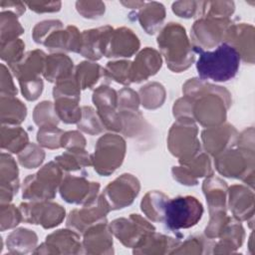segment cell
I'll return each mask as SVG.
<instances>
[{"label": "cell", "mask_w": 255, "mask_h": 255, "mask_svg": "<svg viewBox=\"0 0 255 255\" xmlns=\"http://www.w3.org/2000/svg\"><path fill=\"white\" fill-rule=\"evenodd\" d=\"M193 50L198 54L196 70L200 80L227 82L238 73L241 58L231 45L223 42L212 51L193 45Z\"/></svg>", "instance_id": "1"}, {"label": "cell", "mask_w": 255, "mask_h": 255, "mask_svg": "<svg viewBox=\"0 0 255 255\" xmlns=\"http://www.w3.org/2000/svg\"><path fill=\"white\" fill-rule=\"evenodd\" d=\"M157 45L172 72L185 71L195 60L193 45L187 38L185 28L179 23L165 25L157 36Z\"/></svg>", "instance_id": "2"}, {"label": "cell", "mask_w": 255, "mask_h": 255, "mask_svg": "<svg viewBox=\"0 0 255 255\" xmlns=\"http://www.w3.org/2000/svg\"><path fill=\"white\" fill-rule=\"evenodd\" d=\"M63 169L54 161L44 165L37 173L28 175L23 181V199L29 201L51 200L63 180Z\"/></svg>", "instance_id": "3"}, {"label": "cell", "mask_w": 255, "mask_h": 255, "mask_svg": "<svg viewBox=\"0 0 255 255\" xmlns=\"http://www.w3.org/2000/svg\"><path fill=\"white\" fill-rule=\"evenodd\" d=\"M203 206L194 196H177L167 200L163 222L165 227L173 232L193 227L201 219Z\"/></svg>", "instance_id": "4"}, {"label": "cell", "mask_w": 255, "mask_h": 255, "mask_svg": "<svg viewBox=\"0 0 255 255\" xmlns=\"http://www.w3.org/2000/svg\"><path fill=\"white\" fill-rule=\"evenodd\" d=\"M197 127L191 118H180L173 124L168 133V148L178 157L179 163H185L200 152L197 138Z\"/></svg>", "instance_id": "5"}, {"label": "cell", "mask_w": 255, "mask_h": 255, "mask_svg": "<svg viewBox=\"0 0 255 255\" xmlns=\"http://www.w3.org/2000/svg\"><path fill=\"white\" fill-rule=\"evenodd\" d=\"M125 155V139L119 134L107 133L98 139L95 151L91 155L92 165L99 174L109 176L121 166Z\"/></svg>", "instance_id": "6"}, {"label": "cell", "mask_w": 255, "mask_h": 255, "mask_svg": "<svg viewBox=\"0 0 255 255\" xmlns=\"http://www.w3.org/2000/svg\"><path fill=\"white\" fill-rule=\"evenodd\" d=\"M253 150L229 148L215 156V167L223 176L241 178L248 183L247 176L253 180Z\"/></svg>", "instance_id": "7"}, {"label": "cell", "mask_w": 255, "mask_h": 255, "mask_svg": "<svg viewBox=\"0 0 255 255\" xmlns=\"http://www.w3.org/2000/svg\"><path fill=\"white\" fill-rule=\"evenodd\" d=\"M231 24L230 19L198 18L191 28L193 45L202 50L217 47L224 42L226 31Z\"/></svg>", "instance_id": "8"}, {"label": "cell", "mask_w": 255, "mask_h": 255, "mask_svg": "<svg viewBox=\"0 0 255 255\" xmlns=\"http://www.w3.org/2000/svg\"><path fill=\"white\" fill-rule=\"evenodd\" d=\"M23 221L42 225L45 229L59 225L65 218V209L58 203L46 201H29L19 205Z\"/></svg>", "instance_id": "9"}, {"label": "cell", "mask_w": 255, "mask_h": 255, "mask_svg": "<svg viewBox=\"0 0 255 255\" xmlns=\"http://www.w3.org/2000/svg\"><path fill=\"white\" fill-rule=\"evenodd\" d=\"M109 226L112 234L125 246L132 248L148 233L155 231L154 226L139 214H130L128 218L115 219Z\"/></svg>", "instance_id": "10"}, {"label": "cell", "mask_w": 255, "mask_h": 255, "mask_svg": "<svg viewBox=\"0 0 255 255\" xmlns=\"http://www.w3.org/2000/svg\"><path fill=\"white\" fill-rule=\"evenodd\" d=\"M111 211L102 194L93 201L84 204L82 208L74 209L67 218V226L77 232L84 233L90 227L107 221L106 216Z\"/></svg>", "instance_id": "11"}, {"label": "cell", "mask_w": 255, "mask_h": 255, "mask_svg": "<svg viewBox=\"0 0 255 255\" xmlns=\"http://www.w3.org/2000/svg\"><path fill=\"white\" fill-rule=\"evenodd\" d=\"M139 192V181L129 173H124L110 182L102 195L111 210L122 209L132 203Z\"/></svg>", "instance_id": "12"}, {"label": "cell", "mask_w": 255, "mask_h": 255, "mask_svg": "<svg viewBox=\"0 0 255 255\" xmlns=\"http://www.w3.org/2000/svg\"><path fill=\"white\" fill-rule=\"evenodd\" d=\"M100 184L84 177L66 174L60 184V194L68 203L87 204L93 201L99 193Z\"/></svg>", "instance_id": "13"}, {"label": "cell", "mask_w": 255, "mask_h": 255, "mask_svg": "<svg viewBox=\"0 0 255 255\" xmlns=\"http://www.w3.org/2000/svg\"><path fill=\"white\" fill-rule=\"evenodd\" d=\"M139 40L132 30L121 27L112 29L108 35L104 56L108 58H129L139 49Z\"/></svg>", "instance_id": "14"}, {"label": "cell", "mask_w": 255, "mask_h": 255, "mask_svg": "<svg viewBox=\"0 0 255 255\" xmlns=\"http://www.w3.org/2000/svg\"><path fill=\"white\" fill-rule=\"evenodd\" d=\"M237 138L236 129L228 124L208 128L201 132V139L206 152L214 157L236 144Z\"/></svg>", "instance_id": "15"}, {"label": "cell", "mask_w": 255, "mask_h": 255, "mask_svg": "<svg viewBox=\"0 0 255 255\" xmlns=\"http://www.w3.org/2000/svg\"><path fill=\"white\" fill-rule=\"evenodd\" d=\"M172 174L174 179L181 184L196 185L198 177L211 176L213 170L208 155L199 152L180 166H174L172 168Z\"/></svg>", "instance_id": "16"}, {"label": "cell", "mask_w": 255, "mask_h": 255, "mask_svg": "<svg viewBox=\"0 0 255 255\" xmlns=\"http://www.w3.org/2000/svg\"><path fill=\"white\" fill-rule=\"evenodd\" d=\"M254 28L251 25H247L244 23L237 25H230L226 31V35L224 38V42L231 45L236 49L239 53L240 58H242L245 62L253 63L254 58Z\"/></svg>", "instance_id": "17"}, {"label": "cell", "mask_w": 255, "mask_h": 255, "mask_svg": "<svg viewBox=\"0 0 255 255\" xmlns=\"http://www.w3.org/2000/svg\"><path fill=\"white\" fill-rule=\"evenodd\" d=\"M46 248L42 253H57V254H71L80 253L82 243L77 231L70 229L57 230L46 237L44 243L39 246Z\"/></svg>", "instance_id": "18"}, {"label": "cell", "mask_w": 255, "mask_h": 255, "mask_svg": "<svg viewBox=\"0 0 255 255\" xmlns=\"http://www.w3.org/2000/svg\"><path fill=\"white\" fill-rule=\"evenodd\" d=\"M82 248L86 253H113V237L107 221L98 223L84 233Z\"/></svg>", "instance_id": "19"}, {"label": "cell", "mask_w": 255, "mask_h": 255, "mask_svg": "<svg viewBox=\"0 0 255 255\" xmlns=\"http://www.w3.org/2000/svg\"><path fill=\"white\" fill-rule=\"evenodd\" d=\"M162 59L156 50L146 47L141 50L131 63V83L146 81L161 68Z\"/></svg>", "instance_id": "20"}, {"label": "cell", "mask_w": 255, "mask_h": 255, "mask_svg": "<svg viewBox=\"0 0 255 255\" xmlns=\"http://www.w3.org/2000/svg\"><path fill=\"white\" fill-rule=\"evenodd\" d=\"M112 29L110 25H106L97 29L83 31L81 33L82 40L79 54L92 61L100 60L104 56L106 41Z\"/></svg>", "instance_id": "21"}, {"label": "cell", "mask_w": 255, "mask_h": 255, "mask_svg": "<svg viewBox=\"0 0 255 255\" xmlns=\"http://www.w3.org/2000/svg\"><path fill=\"white\" fill-rule=\"evenodd\" d=\"M47 55L42 50H34L26 53L15 65L9 67L18 81L39 78L44 73Z\"/></svg>", "instance_id": "22"}, {"label": "cell", "mask_w": 255, "mask_h": 255, "mask_svg": "<svg viewBox=\"0 0 255 255\" xmlns=\"http://www.w3.org/2000/svg\"><path fill=\"white\" fill-rule=\"evenodd\" d=\"M229 193V208L237 220L253 218L254 194L243 185H232L227 190Z\"/></svg>", "instance_id": "23"}, {"label": "cell", "mask_w": 255, "mask_h": 255, "mask_svg": "<svg viewBox=\"0 0 255 255\" xmlns=\"http://www.w3.org/2000/svg\"><path fill=\"white\" fill-rule=\"evenodd\" d=\"M82 35L75 26H67L65 30L59 29L53 32L44 42L51 51H65V52H80Z\"/></svg>", "instance_id": "24"}, {"label": "cell", "mask_w": 255, "mask_h": 255, "mask_svg": "<svg viewBox=\"0 0 255 255\" xmlns=\"http://www.w3.org/2000/svg\"><path fill=\"white\" fill-rule=\"evenodd\" d=\"M202 190L206 197L210 215L217 212H225L226 193L228 190L225 181L212 175L208 176L203 181Z\"/></svg>", "instance_id": "25"}, {"label": "cell", "mask_w": 255, "mask_h": 255, "mask_svg": "<svg viewBox=\"0 0 255 255\" xmlns=\"http://www.w3.org/2000/svg\"><path fill=\"white\" fill-rule=\"evenodd\" d=\"M72 59L62 53H55L46 57L44 78L52 83L67 79L74 74Z\"/></svg>", "instance_id": "26"}, {"label": "cell", "mask_w": 255, "mask_h": 255, "mask_svg": "<svg viewBox=\"0 0 255 255\" xmlns=\"http://www.w3.org/2000/svg\"><path fill=\"white\" fill-rule=\"evenodd\" d=\"M179 243L178 238H172L152 231L144 236L134 247L133 253H170L169 249H175Z\"/></svg>", "instance_id": "27"}, {"label": "cell", "mask_w": 255, "mask_h": 255, "mask_svg": "<svg viewBox=\"0 0 255 255\" xmlns=\"http://www.w3.org/2000/svg\"><path fill=\"white\" fill-rule=\"evenodd\" d=\"M140 26L147 34H154L158 31L165 18V9L161 3L148 2L144 3L138 14Z\"/></svg>", "instance_id": "28"}, {"label": "cell", "mask_w": 255, "mask_h": 255, "mask_svg": "<svg viewBox=\"0 0 255 255\" xmlns=\"http://www.w3.org/2000/svg\"><path fill=\"white\" fill-rule=\"evenodd\" d=\"M74 78L81 90L93 89L102 78L109 80L105 68H102L97 63L88 61L82 62L76 67Z\"/></svg>", "instance_id": "29"}, {"label": "cell", "mask_w": 255, "mask_h": 255, "mask_svg": "<svg viewBox=\"0 0 255 255\" xmlns=\"http://www.w3.org/2000/svg\"><path fill=\"white\" fill-rule=\"evenodd\" d=\"M29 144V137L25 129L19 126L2 125L1 148L12 153H20Z\"/></svg>", "instance_id": "30"}, {"label": "cell", "mask_w": 255, "mask_h": 255, "mask_svg": "<svg viewBox=\"0 0 255 255\" xmlns=\"http://www.w3.org/2000/svg\"><path fill=\"white\" fill-rule=\"evenodd\" d=\"M26 106L15 97L1 96V122L2 125L18 126L26 118Z\"/></svg>", "instance_id": "31"}, {"label": "cell", "mask_w": 255, "mask_h": 255, "mask_svg": "<svg viewBox=\"0 0 255 255\" xmlns=\"http://www.w3.org/2000/svg\"><path fill=\"white\" fill-rule=\"evenodd\" d=\"M37 239L36 233L32 230L19 228L7 236V248L13 254L28 253L36 247Z\"/></svg>", "instance_id": "32"}, {"label": "cell", "mask_w": 255, "mask_h": 255, "mask_svg": "<svg viewBox=\"0 0 255 255\" xmlns=\"http://www.w3.org/2000/svg\"><path fill=\"white\" fill-rule=\"evenodd\" d=\"M168 197L157 190L147 192L141 200V211L152 221L160 222L164 219L165 204Z\"/></svg>", "instance_id": "33"}, {"label": "cell", "mask_w": 255, "mask_h": 255, "mask_svg": "<svg viewBox=\"0 0 255 255\" xmlns=\"http://www.w3.org/2000/svg\"><path fill=\"white\" fill-rule=\"evenodd\" d=\"M58 165L67 171H75L92 165L91 155L83 147L68 148L63 154L55 157Z\"/></svg>", "instance_id": "34"}, {"label": "cell", "mask_w": 255, "mask_h": 255, "mask_svg": "<svg viewBox=\"0 0 255 255\" xmlns=\"http://www.w3.org/2000/svg\"><path fill=\"white\" fill-rule=\"evenodd\" d=\"M80 100L71 98L55 99V111L62 122L65 124H78L82 118V108L79 106Z\"/></svg>", "instance_id": "35"}, {"label": "cell", "mask_w": 255, "mask_h": 255, "mask_svg": "<svg viewBox=\"0 0 255 255\" xmlns=\"http://www.w3.org/2000/svg\"><path fill=\"white\" fill-rule=\"evenodd\" d=\"M17 15L11 11L1 12V44L18 39L24 33V29L17 19Z\"/></svg>", "instance_id": "36"}, {"label": "cell", "mask_w": 255, "mask_h": 255, "mask_svg": "<svg viewBox=\"0 0 255 255\" xmlns=\"http://www.w3.org/2000/svg\"><path fill=\"white\" fill-rule=\"evenodd\" d=\"M139 98L144 108L153 110L162 105L165 98V91L160 84L151 83L140 89Z\"/></svg>", "instance_id": "37"}, {"label": "cell", "mask_w": 255, "mask_h": 255, "mask_svg": "<svg viewBox=\"0 0 255 255\" xmlns=\"http://www.w3.org/2000/svg\"><path fill=\"white\" fill-rule=\"evenodd\" d=\"M131 62L116 61L109 62L105 67L107 77L122 85L131 84Z\"/></svg>", "instance_id": "38"}, {"label": "cell", "mask_w": 255, "mask_h": 255, "mask_svg": "<svg viewBox=\"0 0 255 255\" xmlns=\"http://www.w3.org/2000/svg\"><path fill=\"white\" fill-rule=\"evenodd\" d=\"M77 126L79 129L92 135L99 134L105 129L98 113L93 108L87 106L82 108V118Z\"/></svg>", "instance_id": "39"}, {"label": "cell", "mask_w": 255, "mask_h": 255, "mask_svg": "<svg viewBox=\"0 0 255 255\" xmlns=\"http://www.w3.org/2000/svg\"><path fill=\"white\" fill-rule=\"evenodd\" d=\"M93 103L97 111L106 109H118V94L107 85H101L94 91Z\"/></svg>", "instance_id": "40"}, {"label": "cell", "mask_w": 255, "mask_h": 255, "mask_svg": "<svg viewBox=\"0 0 255 255\" xmlns=\"http://www.w3.org/2000/svg\"><path fill=\"white\" fill-rule=\"evenodd\" d=\"M34 122L40 128L47 126H57L59 118L56 114L55 107L51 102H42L38 104L33 114Z\"/></svg>", "instance_id": "41"}, {"label": "cell", "mask_w": 255, "mask_h": 255, "mask_svg": "<svg viewBox=\"0 0 255 255\" xmlns=\"http://www.w3.org/2000/svg\"><path fill=\"white\" fill-rule=\"evenodd\" d=\"M65 131L58 128L57 126H47L42 127L39 128L37 133V140L40 145L55 149L62 147L61 146V139Z\"/></svg>", "instance_id": "42"}, {"label": "cell", "mask_w": 255, "mask_h": 255, "mask_svg": "<svg viewBox=\"0 0 255 255\" xmlns=\"http://www.w3.org/2000/svg\"><path fill=\"white\" fill-rule=\"evenodd\" d=\"M233 2H202L201 17L208 18H224L229 19V16L234 12Z\"/></svg>", "instance_id": "43"}, {"label": "cell", "mask_w": 255, "mask_h": 255, "mask_svg": "<svg viewBox=\"0 0 255 255\" xmlns=\"http://www.w3.org/2000/svg\"><path fill=\"white\" fill-rule=\"evenodd\" d=\"M1 185L19 186L17 163L9 153L5 152L1 153Z\"/></svg>", "instance_id": "44"}, {"label": "cell", "mask_w": 255, "mask_h": 255, "mask_svg": "<svg viewBox=\"0 0 255 255\" xmlns=\"http://www.w3.org/2000/svg\"><path fill=\"white\" fill-rule=\"evenodd\" d=\"M24 49L25 44L21 39L1 44V59L8 64V67H11L23 58Z\"/></svg>", "instance_id": "45"}, {"label": "cell", "mask_w": 255, "mask_h": 255, "mask_svg": "<svg viewBox=\"0 0 255 255\" xmlns=\"http://www.w3.org/2000/svg\"><path fill=\"white\" fill-rule=\"evenodd\" d=\"M44 151L35 143H29L20 153H18V159L21 165L26 168H36L44 160Z\"/></svg>", "instance_id": "46"}, {"label": "cell", "mask_w": 255, "mask_h": 255, "mask_svg": "<svg viewBox=\"0 0 255 255\" xmlns=\"http://www.w3.org/2000/svg\"><path fill=\"white\" fill-rule=\"evenodd\" d=\"M63 23L60 20H45L37 23L33 29L32 37L38 44H44L45 40L56 30L62 29Z\"/></svg>", "instance_id": "47"}, {"label": "cell", "mask_w": 255, "mask_h": 255, "mask_svg": "<svg viewBox=\"0 0 255 255\" xmlns=\"http://www.w3.org/2000/svg\"><path fill=\"white\" fill-rule=\"evenodd\" d=\"M21 221H23V217L19 208H16L15 205H12L10 203L1 204V230L2 231L17 226Z\"/></svg>", "instance_id": "48"}, {"label": "cell", "mask_w": 255, "mask_h": 255, "mask_svg": "<svg viewBox=\"0 0 255 255\" xmlns=\"http://www.w3.org/2000/svg\"><path fill=\"white\" fill-rule=\"evenodd\" d=\"M172 11L178 17L181 18H192L201 17L202 13V2L196 1H180L172 4Z\"/></svg>", "instance_id": "49"}, {"label": "cell", "mask_w": 255, "mask_h": 255, "mask_svg": "<svg viewBox=\"0 0 255 255\" xmlns=\"http://www.w3.org/2000/svg\"><path fill=\"white\" fill-rule=\"evenodd\" d=\"M139 102V97L134 91L129 88H125L118 94V111L137 110Z\"/></svg>", "instance_id": "50"}, {"label": "cell", "mask_w": 255, "mask_h": 255, "mask_svg": "<svg viewBox=\"0 0 255 255\" xmlns=\"http://www.w3.org/2000/svg\"><path fill=\"white\" fill-rule=\"evenodd\" d=\"M19 84L24 98L28 101H35L42 94L43 81L40 77L31 80L19 81Z\"/></svg>", "instance_id": "51"}, {"label": "cell", "mask_w": 255, "mask_h": 255, "mask_svg": "<svg viewBox=\"0 0 255 255\" xmlns=\"http://www.w3.org/2000/svg\"><path fill=\"white\" fill-rule=\"evenodd\" d=\"M77 11L85 18L96 19L105 13V4L103 2L78 1L76 3Z\"/></svg>", "instance_id": "52"}, {"label": "cell", "mask_w": 255, "mask_h": 255, "mask_svg": "<svg viewBox=\"0 0 255 255\" xmlns=\"http://www.w3.org/2000/svg\"><path fill=\"white\" fill-rule=\"evenodd\" d=\"M17 95V89L14 86L12 76L8 68L1 65V96L15 97Z\"/></svg>", "instance_id": "53"}, {"label": "cell", "mask_w": 255, "mask_h": 255, "mask_svg": "<svg viewBox=\"0 0 255 255\" xmlns=\"http://www.w3.org/2000/svg\"><path fill=\"white\" fill-rule=\"evenodd\" d=\"M61 146L66 148L72 147H85L86 139L79 131H67L64 132L61 139Z\"/></svg>", "instance_id": "54"}, {"label": "cell", "mask_w": 255, "mask_h": 255, "mask_svg": "<svg viewBox=\"0 0 255 255\" xmlns=\"http://www.w3.org/2000/svg\"><path fill=\"white\" fill-rule=\"evenodd\" d=\"M30 10L36 13L57 12L61 9V2H26Z\"/></svg>", "instance_id": "55"}, {"label": "cell", "mask_w": 255, "mask_h": 255, "mask_svg": "<svg viewBox=\"0 0 255 255\" xmlns=\"http://www.w3.org/2000/svg\"><path fill=\"white\" fill-rule=\"evenodd\" d=\"M25 5L26 4L22 2H13V1H4V0L0 2V6L2 10H4L5 8H12L11 12L16 14L17 16H21L25 12Z\"/></svg>", "instance_id": "56"}]
</instances>
